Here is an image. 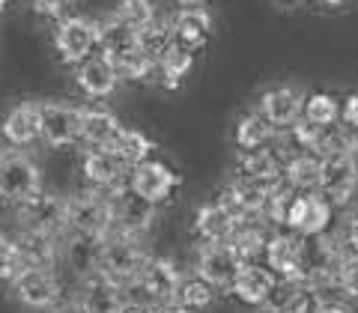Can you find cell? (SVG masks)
<instances>
[{
    "label": "cell",
    "instance_id": "obj_12",
    "mask_svg": "<svg viewBox=\"0 0 358 313\" xmlns=\"http://www.w3.org/2000/svg\"><path fill=\"white\" fill-rule=\"evenodd\" d=\"M331 212H334V206L320 191L296 194L293 206H289V215H287V227H289V233H296L301 239L326 236V230L331 224Z\"/></svg>",
    "mask_w": 358,
    "mask_h": 313
},
{
    "label": "cell",
    "instance_id": "obj_49",
    "mask_svg": "<svg viewBox=\"0 0 358 313\" xmlns=\"http://www.w3.org/2000/svg\"><path fill=\"white\" fill-rule=\"evenodd\" d=\"M9 6V0H0V13H3V9Z\"/></svg>",
    "mask_w": 358,
    "mask_h": 313
},
{
    "label": "cell",
    "instance_id": "obj_10",
    "mask_svg": "<svg viewBox=\"0 0 358 313\" xmlns=\"http://www.w3.org/2000/svg\"><path fill=\"white\" fill-rule=\"evenodd\" d=\"M84 108L72 102H42V143L51 150L81 143Z\"/></svg>",
    "mask_w": 358,
    "mask_h": 313
},
{
    "label": "cell",
    "instance_id": "obj_8",
    "mask_svg": "<svg viewBox=\"0 0 358 313\" xmlns=\"http://www.w3.org/2000/svg\"><path fill=\"white\" fill-rule=\"evenodd\" d=\"M13 296L30 310H57L63 298V284L54 268H18L13 277Z\"/></svg>",
    "mask_w": 358,
    "mask_h": 313
},
{
    "label": "cell",
    "instance_id": "obj_19",
    "mask_svg": "<svg viewBox=\"0 0 358 313\" xmlns=\"http://www.w3.org/2000/svg\"><path fill=\"white\" fill-rule=\"evenodd\" d=\"M301 251H305V239L296 233H272L266 245V265L281 277V281H305L301 277Z\"/></svg>",
    "mask_w": 358,
    "mask_h": 313
},
{
    "label": "cell",
    "instance_id": "obj_20",
    "mask_svg": "<svg viewBox=\"0 0 358 313\" xmlns=\"http://www.w3.org/2000/svg\"><path fill=\"white\" fill-rule=\"evenodd\" d=\"M0 134L13 150L42 140V102H21L0 122Z\"/></svg>",
    "mask_w": 358,
    "mask_h": 313
},
{
    "label": "cell",
    "instance_id": "obj_45",
    "mask_svg": "<svg viewBox=\"0 0 358 313\" xmlns=\"http://www.w3.org/2000/svg\"><path fill=\"white\" fill-rule=\"evenodd\" d=\"M51 313H87V310L78 305V301H69V305H60L57 310H51Z\"/></svg>",
    "mask_w": 358,
    "mask_h": 313
},
{
    "label": "cell",
    "instance_id": "obj_26",
    "mask_svg": "<svg viewBox=\"0 0 358 313\" xmlns=\"http://www.w3.org/2000/svg\"><path fill=\"white\" fill-rule=\"evenodd\" d=\"M122 122L117 114H110L108 108H84L81 119V143L87 150H110L122 134Z\"/></svg>",
    "mask_w": 358,
    "mask_h": 313
},
{
    "label": "cell",
    "instance_id": "obj_31",
    "mask_svg": "<svg viewBox=\"0 0 358 313\" xmlns=\"http://www.w3.org/2000/svg\"><path fill=\"white\" fill-rule=\"evenodd\" d=\"M194 66V51L185 48V45L173 42L171 48H167L162 57H159V75H162V84L167 89H176L179 84H182V78L192 72Z\"/></svg>",
    "mask_w": 358,
    "mask_h": 313
},
{
    "label": "cell",
    "instance_id": "obj_22",
    "mask_svg": "<svg viewBox=\"0 0 358 313\" xmlns=\"http://www.w3.org/2000/svg\"><path fill=\"white\" fill-rule=\"evenodd\" d=\"M281 188V185H278ZM275 188L260 185V182H251V179H230V185L218 194L224 203H227L239 218H263V212L268 206V197H272Z\"/></svg>",
    "mask_w": 358,
    "mask_h": 313
},
{
    "label": "cell",
    "instance_id": "obj_35",
    "mask_svg": "<svg viewBox=\"0 0 358 313\" xmlns=\"http://www.w3.org/2000/svg\"><path fill=\"white\" fill-rule=\"evenodd\" d=\"M110 150H114V152L120 155V159L126 161V164L131 167V170H134L138 164H143V161L150 159V152H152V140H150L143 131H138V129H122L120 140H117Z\"/></svg>",
    "mask_w": 358,
    "mask_h": 313
},
{
    "label": "cell",
    "instance_id": "obj_39",
    "mask_svg": "<svg viewBox=\"0 0 358 313\" xmlns=\"http://www.w3.org/2000/svg\"><path fill=\"white\" fill-rule=\"evenodd\" d=\"M18 254H15V242L13 236L0 233V281H13L18 275Z\"/></svg>",
    "mask_w": 358,
    "mask_h": 313
},
{
    "label": "cell",
    "instance_id": "obj_13",
    "mask_svg": "<svg viewBox=\"0 0 358 313\" xmlns=\"http://www.w3.org/2000/svg\"><path fill=\"white\" fill-rule=\"evenodd\" d=\"M81 176H84L87 188L117 191V188L129 185L131 167L122 161L114 150H87L81 159Z\"/></svg>",
    "mask_w": 358,
    "mask_h": 313
},
{
    "label": "cell",
    "instance_id": "obj_28",
    "mask_svg": "<svg viewBox=\"0 0 358 313\" xmlns=\"http://www.w3.org/2000/svg\"><path fill=\"white\" fill-rule=\"evenodd\" d=\"M322 159L313 152H293L284 159V185L296 194L320 191Z\"/></svg>",
    "mask_w": 358,
    "mask_h": 313
},
{
    "label": "cell",
    "instance_id": "obj_29",
    "mask_svg": "<svg viewBox=\"0 0 358 313\" xmlns=\"http://www.w3.org/2000/svg\"><path fill=\"white\" fill-rule=\"evenodd\" d=\"M99 27H102V36H99V54H105L108 60H117L122 54H131L138 51V33L131 27H126L120 18L114 15H105L99 18Z\"/></svg>",
    "mask_w": 358,
    "mask_h": 313
},
{
    "label": "cell",
    "instance_id": "obj_7",
    "mask_svg": "<svg viewBox=\"0 0 358 313\" xmlns=\"http://www.w3.org/2000/svg\"><path fill=\"white\" fill-rule=\"evenodd\" d=\"M15 227L30 233H48V236H66V197L42 188L39 194L18 203Z\"/></svg>",
    "mask_w": 358,
    "mask_h": 313
},
{
    "label": "cell",
    "instance_id": "obj_1",
    "mask_svg": "<svg viewBox=\"0 0 358 313\" xmlns=\"http://www.w3.org/2000/svg\"><path fill=\"white\" fill-rule=\"evenodd\" d=\"M182 281L185 277L171 256H150V263L141 272V277L126 286V298H129V305H143V307L155 310L162 305L176 301Z\"/></svg>",
    "mask_w": 358,
    "mask_h": 313
},
{
    "label": "cell",
    "instance_id": "obj_14",
    "mask_svg": "<svg viewBox=\"0 0 358 313\" xmlns=\"http://www.w3.org/2000/svg\"><path fill=\"white\" fill-rule=\"evenodd\" d=\"M182 182L179 173L173 170L171 164H164L159 159H147L143 164H138L129 176V188L134 194H141L143 200H150V203H164V200H171V194L176 191V185Z\"/></svg>",
    "mask_w": 358,
    "mask_h": 313
},
{
    "label": "cell",
    "instance_id": "obj_27",
    "mask_svg": "<svg viewBox=\"0 0 358 313\" xmlns=\"http://www.w3.org/2000/svg\"><path fill=\"white\" fill-rule=\"evenodd\" d=\"M171 30H173V42L197 51L200 45L209 42L212 15L206 13L203 6H197V9H176V13L171 15Z\"/></svg>",
    "mask_w": 358,
    "mask_h": 313
},
{
    "label": "cell",
    "instance_id": "obj_23",
    "mask_svg": "<svg viewBox=\"0 0 358 313\" xmlns=\"http://www.w3.org/2000/svg\"><path fill=\"white\" fill-rule=\"evenodd\" d=\"M239 215L233 212L224 200H212V203L200 206L194 215V233L200 242H230L233 233L239 227Z\"/></svg>",
    "mask_w": 358,
    "mask_h": 313
},
{
    "label": "cell",
    "instance_id": "obj_48",
    "mask_svg": "<svg viewBox=\"0 0 358 313\" xmlns=\"http://www.w3.org/2000/svg\"><path fill=\"white\" fill-rule=\"evenodd\" d=\"M122 313H155L152 307H143V305H126V310Z\"/></svg>",
    "mask_w": 358,
    "mask_h": 313
},
{
    "label": "cell",
    "instance_id": "obj_34",
    "mask_svg": "<svg viewBox=\"0 0 358 313\" xmlns=\"http://www.w3.org/2000/svg\"><path fill=\"white\" fill-rule=\"evenodd\" d=\"M110 15L120 18L126 27H131L134 33H141L143 27H150L155 18H159V9H155L152 0H117Z\"/></svg>",
    "mask_w": 358,
    "mask_h": 313
},
{
    "label": "cell",
    "instance_id": "obj_44",
    "mask_svg": "<svg viewBox=\"0 0 358 313\" xmlns=\"http://www.w3.org/2000/svg\"><path fill=\"white\" fill-rule=\"evenodd\" d=\"M155 313H194V310L182 307V305H179V301H171V305H162V307H155Z\"/></svg>",
    "mask_w": 358,
    "mask_h": 313
},
{
    "label": "cell",
    "instance_id": "obj_2",
    "mask_svg": "<svg viewBox=\"0 0 358 313\" xmlns=\"http://www.w3.org/2000/svg\"><path fill=\"white\" fill-rule=\"evenodd\" d=\"M66 233L108 239L114 233V209L110 194L99 188H81L66 197Z\"/></svg>",
    "mask_w": 358,
    "mask_h": 313
},
{
    "label": "cell",
    "instance_id": "obj_15",
    "mask_svg": "<svg viewBox=\"0 0 358 313\" xmlns=\"http://www.w3.org/2000/svg\"><path fill=\"white\" fill-rule=\"evenodd\" d=\"M305 99L308 96H301L296 87H272L260 96L257 110L275 131H289L305 114Z\"/></svg>",
    "mask_w": 358,
    "mask_h": 313
},
{
    "label": "cell",
    "instance_id": "obj_6",
    "mask_svg": "<svg viewBox=\"0 0 358 313\" xmlns=\"http://www.w3.org/2000/svg\"><path fill=\"white\" fill-rule=\"evenodd\" d=\"M245 268L242 254L230 242H200L194 256V275L215 289H230Z\"/></svg>",
    "mask_w": 358,
    "mask_h": 313
},
{
    "label": "cell",
    "instance_id": "obj_5",
    "mask_svg": "<svg viewBox=\"0 0 358 313\" xmlns=\"http://www.w3.org/2000/svg\"><path fill=\"white\" fill-rule=\"evenodd\" d=\"M99 36H102L99 18L66 15L57 24V30H54V51H57L60 63L78 66V63H84L87 57H93V54H96Z\"/></svg>",
    "mask_w": 358,
    "mask_h": 313
},
{
    "label": "cell",
    "instance_id": "obj_42",
    "mask_svg": "<svg viewBox=\"0 0 358 313\" xmlns=\"http://www.w3.org/2000/svg\"><path fill=\"white\" fill-rule=\"evenodd\" d=\"M343 245L350 248L352 254H358V215H352L350 221H346V230H343Z\"/></svg>",
    "mask_w": 358,
    "mask_h": 313
},
{
    "label": "cell",
    "instance_id": "obj_25",
    "mask_svg": "<svg viewBox=\"0 0 358 313\" xmlns=\"http://www.w3.org/2000/svg\"><path fill=\"white\" fill-rule=\"evenodd\" d=\"M236 176L278 188V185H284V155H275V150H268V147L254 150V152H239Z\"/></svg>",
    "mask_w": 358,
    "mask_h": 313
},
{
    "label": "cell",
    "instance_id": "obj_21",
    "mask_svg": "<svg viewBox=\"0 0 358 313\" xmlns=\"http://www.w3.org/2000/svg\"><path fill=\"white\" fill-rule=\"evenodd\" d=\"M75 84L87 99H110L120 87V75L105 54H93L75 66Z\"/></svg>",
    "mask_w": 358,
    "mask_h": 313
},
{
    "label": "cell",
    "instance_id": "obj_30",
    "mask_svg": "<svg viewBox=\"0 0 358 313\" xmlns=\"http://www.w3.org/2000/svg\"><path fill=\"white\" fill-rule=\"evenodd\" d=\"M268 239H272V230H268V224L263 218H242L236 233H233L230 245L242 254L245 263H254L257 256L266 254Z\"/></svg>",
    "mask_w": 358,
    "mask_h": 313
},
{
    "label": "cell",
    "instance_id": "obj_3",
    "mask_svg": "<svg viewBox=\"0 0 358 313\" xmlns=\"http://www.w3.org/2000/svg\"><path fill=\"white\" fill-rule=\"evenodd\" d=\"M39 191H42V167L21 150L9 147L0 152V200L18 206Z\"/></svg>",
    "mask_w": 358,
    "mask_h": 313
},
{
    "label": "cell",
    "instance_id": "obj_40",
    "mask_svg": "<svg viewBox=\"0 0 358 313\" xmlns=\"http://www.w3.org/2000/svg\"><path fill=\"white\" fill-rule=\"evenodd\" d=\"M66 3H69V0H33V13L42 15V18H54L60 24V21L66 18L63 15Z\"/></svg>",
    "mask_w": 358,
    "mask_h": 313
},
{
    "label": "cell",
    "instance_id": "obj_46",
    "mask_svg": "<svg viewBox=\"0 0 358 313\" xmlns=\"http://www.w3.org/2000/svg\"><path fill=\"white\" fill-rule=\"evenodd\" d=\"M173 3H176L179 9H197V6H203L206 0H173Z\"/></svg>",
    "mask_w": 358,
    "mask_h": 313
},
{
    "label": "cell",
    "instance_id": "obj_37",
    "mask_svg": "<svg viewBox=\"0 0 358 313\" xmlns=\"http://www.w3.org/2000/svg\"><path fill=\"white\" fill-rule=\"evenodd\" d=\"M110 63H114V69H117V75H120V81L138 84V81H147V78L159 75V66H155V60L150 57V54H143L141 48H138V51H131V54H122V57L110 60Z\"/></svg>",
    "mask_w": 358,
    "mask_h": 313
},
{
    "label": "cell",
    "instance_id": "obj_36",
    "mask_svg": "<svg viewBox=\"0 0 358 313\" xmlns=\"http://www.w3.org/2000/svg\"><path fill=\"white\" fill-rule=\"evenodd\" d=\"M138 45L143 54H150V57L155 60V66H159V57L173 45V30H171V18H155L150 27H143L138 33Z\"/></svg>",
    "mask_w": 358,
    "mask_h": 313
},
{
    "label": "cell",
    "instance_id": "obj_11",
    "mask_svg": "<svg viewBox=\"0 0 358 313\" xmlns=\"http://www.w3.org/2000/svg\"><path fill=\"white\" fill-rule=\"evenodd\" d=\"M358 191V161L355 152H334L322 159L320 194L331 206H346Z\"/></svg>",
    "mask_w": 358,
    "mask_h": 313
},
{
    "label": "cell",
    "instance_id": "obj_24",
    "mask_svg": "<svg viewBox=\"0 0 358 313\" xmlns=\"http://www.w3.org/2000/svg\"><path fill=\"white\" fill-rule=\"evenodd\" d=\"M278 286V275L272 272L268 265L260 263H245V268L239 272L236 284L230 286V293L236 296L242 305H251V307H266V301L272 298Z\"/></svg>",
    "mask_w": 358,
    "mask_h": 313
},
{
    "label": "cell",
    "instance_id": "obj_33",
    "mask_svg": "<svg viewBox=\"0 0 358 313\" xmlns=\"http://www.w3.org/2000/svg\"><path fill=\"white\" fill-rule=\"evenodd\" d=\"M341 110H343V105L331 93H310L305 99V114H301V119L317 129H334L341 122Z\"/></svg>",
    "mask_w": 358,
    "mask_h": 313
},
{
    "label": "cell",
    "instance_id": "obj_41",
    "mask_svg": "<svg viewBox=\"0 0 358 313\" xmlns=\"http://www.w3.org/2000/svg\"><path fill=\"white\" fill-rule=\"evenodd\" d=\"M341 122L350 131H358V93L352 96H346V102H343V110H341Z\"/></svg>",
    "mask_w": 358,
    "mask_h": 313
},
{
    "label": "cell",
    "instance_id": "obj_38",
    "mask_svg": "<svg viewBox=\"0 0 358 313\" xmlns=\"http://www.w3.org/2000/svg\"><path fill=\"white\" fill-rule=\"evenodd\" d=\"M176 301L182 307H188V310H206L212 301H215V286H209L206 281H200L197 275H192V277H185L182 281V286H179V296H176Z\"/></svg>",
    "mask_w": 358,
    "mask_h": 313
},
{
    "label": "cell",
    "instance_id": "obj_18",
    "mask_svg": "<svg viewBox=\"0 0 358 313\" xmlns=\"http://www.w3.org/2000/svg\"><path fill=\"white\" fill-rule=\"evenodd\" d=\"M102 248H105V239H99V236L66 233L60 263H66V268H69L78 281H87V277L102 272Z\"/></svg>",
    "mask_w": 358,
    "mask_h": 313
},
{
    "label": "cell",
    "instance_id": "obj_16",
    "mask_svg": "<svg viewBox=\"0 0 358 313\" xmlns=\"http://www.w3.org/2000/svg\"><path fill=\"white\" fill-rule=\"evenodd\" d=\"M13 242L21 268H57V263L63 260V236L15 230Z\"/></svg>",
    "mask_w": 358,
    "mask_h": 313
},
{
    "label": "cell",
    "instance_id": "obj_32",
    "mask_svg": "<svg viewBox=\"0 0 358 313\" xmlns=\"http://www.w3.org/2000/svg\"><path fill=\"white\" fill-rule=\"evenodd\" d=\"M275 129L260 117V110H251L236 122V147L242 152H254V150H263L268 147V140L275 138Z\"/></svg>",
    "mask_w": 358,
    "mask_h": 313
},
{
    "label": "cell",
    "instance_id": "obj_9",
    "mask_svg": "<svg viewBox=\"0 0 358 313\" xmlns=\"http://www.w3.org/2000/svg\"><path fill=\"white\" fill-rule=\"evenodd\" d=\"M108 194H110V209H114V233L134 236V239L147 236L150 227L155 224V215H159V206L143 200L141 194H134L129 185Z\"/></svg>",
    "mask_w": 358,
    "mask_h": 313
},
{
    "label": "cell",
    "instance_id": "obj_43",
    "mask_svg": "<svg viewBox=\"0 0 358 313\" xmlns=\"http://www.w3.org/2000/svg\"><path fill=\"white\" fill-rule=\"evenodd\" d=\"M313 313H352V310L346 307L343 301H320V305L313 307Z\"/></svg>",
    "mask_w": 358,
    "mask_h": 313
},
{
    "label": "cell",
    "instance_id": "obj_17",
    "mask_svg": "<svg viewBox=\"0 0 358 313\" xmlns=\"http://www.w3.org/2000/svg\"><path fill=\"white\" fill-rule=\"evenodd\" d=\"M78 305H81L87 313H122L129 305L126 298V286L110 281L108 275H93L87 277V281H81V286H78Z\"/></svg>",
    "mask_w": 358,
    "mask_h": 313
},
{
    "label": "cell",
    "instance_id": "obj_47",
    "mask_svg": "<svg viewBox=\"0 0 358 313\" xmlns=\"http://www.w3.org/2000/svg\"><path fill=\"white\" fill-rule=\"evenodd\" d=\"M268 3L278 6V9H296V6L301 3V0H268Z\"/></svg>",
    "mask_w": 358,
    "mask_h": 313
},
{
    "label": "cell",
    "instance_id": "obj_4",
    "mask_svg": "<svg viewBox=\"0 0 358 313\" xmlns=\"http://www.w3.org/2000/svg\"><path fill=\"white\" fill-rule=\"evenodd\" d=\"M150 251L143 248V239L122 236V233H110L102 248V275H108L110 281H117L122 286L134 284L141 277V272L150 263Z\"/></svg>",
    "mask_w": 358,
    "mask_h": 313
}]
</instances>
